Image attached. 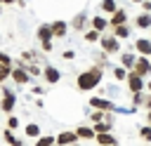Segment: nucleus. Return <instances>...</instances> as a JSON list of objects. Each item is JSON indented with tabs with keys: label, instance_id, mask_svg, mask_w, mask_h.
Listing matches in <instances>:
<instances>
[{
	"label": "nucleus",
	"instance_id": "obj_1",
	"mask_svg": "<svg viewBox=\"0 0 151 146\" xmlns=\"http://www.w3.org/2000/svg\"><path fill=\"white\" fill-rule=\"evenodd\" d=\"M101 68L99 66H92V68H87L85 73H80L78 75V80H76V85H78V89L80 92H90V89H94L99 82H101Z\"/></svg>",
	"mask_w": 151,
	"mask_h": 146
},
{
	"label": "nucleus",
	"instance_id": "obj_2",
	"mask_svg": "<svg viewBox=\"0 0 151 146\" xmlns=\"http://www.w3.org/2000/svg\"><path fill=\"white\" fill-rule=\"evenodd\" d=\"M101 47H104L106 54H113V52L120 49V42H118L116 35H101Z\"/></svg>",
	"mask_w": 151,
	"mask_h": 146
},
{
	"label": "nucleus",
	"instance_id": "obj_3",
	"mask_svg": "<svg viewBox=\"0 0 151 146\" xmlns=\"http://www.w3.org/2000/svg\"><path fill=\"white\" fill-rule=\"evenodd\" d=\"M90 106H92V108H97V111H106V113L116 111L113 101H109V99H101V97H92V99H90Z\"/></svg>",
	"mask_w": 151,
	"mask_h": 146
},
{
	"label": "nucleus",
	"instance_id": "obj_4",
	"mask_svg": "<svg viewBox=\"0 0 151 146\" xmlns=\"http://www.w3.org/2000/svg\"><path fill=\"white\" fill-rule=\"evenodd\" d=\"M14 104H17V94H14V92H9V89H5V97H2L0 111H5V113H12Z\"/></svg>",
	"mask_w": 151,
	"mask_h": 146
},
{
	"label": "nucleus",
	"instance_id": "obj_5",
	"mask_svg": "<svg viewBox=\"0 0 151 146\" xmlns=\"http://www.w3.org/2000/svg\"><path fill=\"white\" fill-rule=\"evenodd\" d=\"M76 139H78L76 130H66L57 137V146H71V144H76Z\"/></svg>",
	"mask_w": 151,
	"mask_h": 146
},
{
	"label": "nucleus",
	"instance_id": "obj_6",
	"mask_svg": "<svg viewBox=\"0 0 151 146\" xmlns=\"http://www.w3.org/2000/svg\"><path fill=\"white\" fill-rule=\"evenodd\" d=\"M12 80H14L17 85H26V82L31 80V73H28L24 66H19V68H14V71H12Z\"/></svg>",
	"mask_w": 151,
	"mask_h": 146
},
{
	"label": "nucleus",
	"instance_id": "obj_7",
	"mask_svg": "<svg viewBox=\"0 0 151 146\" xmlns=\"http://www.w3.org/2000/svg\"><path fill=\"white\" fill-rule=\"evenodd\" d=\"M132 71H134V73H139V75H142V78H144V75H149V73H151V61H149V59H146V57H139V59H137V64H134V68H132Z\"/></svg>",
	"mask_w": 151,
	"mask_h": 146
},
{
	"label": "nucleus",
	"instance_id": "obj_8",
	"mask_svg": "<svg viewBox=\"0 0 151 146\" xmlns=\"http://www.w3.org/2000/svg\"><path fill=\"white\" fill-rule=\"evenodd\" d=\"M127 85H130V92L134 94V92H142V75L139 73H134V71H130V75H127Z\"/></svg>",
	"mask_w": 151,
	"mask_h": 146
},
{
	"label": "nucleus",
	"instance_id": "obj_9",
	"mask_svg": "<svg viewBox=\"0 0 151 146\" xmlns=\"http://www.w3.org/2000/svg\"><path fill=\"white\" fill-rule=\"evenodd\" d=\"M38 38H40V42H42V45H45V42H52V38H54V33H52V26L42 24V26L38 28Z\"/></svg>",
	"mask_w": 151,
	"mask_h": 146
},
{
	"label": "nucleus",
	"instance_id": "obj_10",
	"mask_svg": "<svg viewBox=\"0 0 151 146\" xmlns=\"http://www.w3.org/2000/svg\"><path fill=\"white\" fill-rule=\"evenodd\" d=\"M125 21H127V12H125V9H116L113 16H111V26L116 28V26H123Z\"/></svg>",
	"mask_w": 151,
	"mask_h": 146
},
{
	"label": "nucleus",
	"instance_id": "obj_11",
	"mask_svg": "<svg viewBox=\"0 0 151 146\" xmlns=\"http://www.w3.org/2000/svg\"><path fill=\"white\" fill-rule=\"evenodd\" d=\"M134 47H137V52H139V54H144V57H149V54H151V40H146V38H139V40L134 42Z\"/></svg>",
	"mask_w": 151,
	"mask_h": 146
},
{
	"label": "nucleus",
	"instance_id": "obj_12",
	"mask_svg": "<svg viewBox=\"0 0 151 146\" xmlns=\"http://www.w3.org/2000/svg\"><path fill=\"white\" fill-rule=\"evenodd\" d=\"M42 73H45V80H47V82H59V80H61V73H59L54 66H47Z\"/></svg>",
	"mask_w": 151,
	"mask_h": 146
},
{
	"label": "nucleus",
	"instance_id": "obj_13",
	"mask_svg": "<svg viewBox=\"0 0 151 146\" xmlns=\"http://www.w3.org/2000/svg\"><path fill=\"white\" fill-rule=\"evenodd\" d=\"M76 134H78L80 139H94V137H97V132H94V127H85V125H80V127H76Z\"/></svg>",
	"mask_w": 151,
	"mask_h": 146
},
{
	"label": "nucleus",
	"instance_id": "obj_14",
	"mask_svg": "<svg viewBox=\"0 0 151 146\" xmlns=\"http://www.w3.org/2000/svg\"><path fill=\"white\" fill-rule=\"evenodd\" d=\"M50 26H52L54 38H64V35H66V31H68V26H66L64 21H54V24H50Z\"/></svg>",
	"mask_w": 151,
	"mask_h": 146
},
{
	"label": "nucleus",
	"instance_id": "obj_15",
	"mask_svg": "<svg viewBox=\"0 0 151 146\" xmlns=\"http://www.w3.org/2000/svg\"><path fill=\"white\" fill-rule=\"evenodd\" d=\"M134 24H137L139 28H151V14H149V12H142V14L134 19Z\"/></svg>",
	"mask_w": 151,
	"mask_h": 146
},
{
	"label": "nucleus",
	"instance_id": "obj_16",
	"mask_svg": "<svg viewBox=\"0 0 151 146\" xmlns=\"http://www.w3.org/2000/svg\"><path fill=\"white\" fill-rule=\"evenodd\" d=\"M94 139H97V144H99V146H109V144H116L113 134H109V132H104V134H97Z\"/></svg>",
	"mask_w": 151,
	"mask_h": 146
},
{
	"label": "nucleus",
	"instance_id": "obj_17",
	"mask_svg": "<svg viewBox=\"0 0 151 146\" xmlns=\"http://www.w3.org/2000/svg\"><path fill=\"white\" fill-rule=\"evenodd\" d=\"M90 24H92V28H94V31H99V33L106 28V19H104V16H92V21H90Z\"/></svg>",
	"mask_w": 151,
	"mask_h": 146
},
{
	"label": "nucleus",
	"instance_id": "obj_18",
	"mask_svg": "<svg viewBox=\"0 0 151 146\" xmlns=\"http://www.w3.org/2000/svg\"><path fill=\"white\" fill-rule=\"evenodd\" d=\"M111 130H113L111 122H94V132L97 134H104V132H111Z\"/></svg>",
	"mask_w": 151,
	"mask_h": 146
},
{
	"label": "nucleus",
	"instance_id": "obj_19",
	"mask_svg": "<svg viewBox=\"0 0 151 146\" xmlns=\"http://www.w3.org/2000/svg\"><path fill=\"white\" fill-rule=\"evenodd\" d=\"M26 134H28V137H35V139H40V125H35V122L26 125Z\"/></svg>",
	"mask_w": 151,
	"mask_h": 146
},
{
	"label": "nucleus",
	"instance_id": "obj_20",
	"mask_svg": "<svg viewBox=\"0 0 151 146\" xmlns=\"http://www.w3.org/2000/svg\"><path fill=\"white\" fill-rule=\"evenodd\" d=\"M113 35H116V38H127V35H130V28H127L125 24H123V26H116V28H113Z\"/></svg>",
	"mask_w": 151,
	"mask_h": 146
},
{
	"label": "nucleus",
	"instance_id": "obj_21",
	"mask_svg": "<svg viewBox=\"0 0 151 146\" xmlns=\"http://www.w3.org/2000/svg\"><path fill=\"white\" fill-rule=\"evenodd\" d=\"M120 61H123V66H125V68H134V64H137V59H134L132 54H123V57H120Z\"/></svg>",
	"mask_w": 151,
	"mask_h": 146
},
{
	"label": "nucleus",
	"instance_id": "obj_22",
	"mask_svg": "<svg viewBox=\"0 0 151 146\" xmlns=\"http://www.w3.org/2000/svg\"><path fill=\"white\" fill-rule=\"evenodd\" d=\"M127 75H130V73L125 71V66H116V68H113V78H116V80H125Z\"/></svg>",
	"mask_w": 151,
	"mask_h": 146
},
{
	"label": "nucleus",
	"instance_id": "obj_23",
	"mask_svg": "<svg viewBox=\"0 0 151 146\" xmlns=\"http://www.w3.org/2000/svg\"><path fill=\"white\" fill-rule=\"evenodd\" d=\"M85 40H87V42H97V40H101V33L92 28V31H87V33H85Z\"/></svg>",
	"mask_w": 151,
	"mask_h": 146
},
{
	"label": "nucleus",
	"instance_id": "obj_24",
	"mask_svg": "<svg viewBox=\"0 0 151 146\" xmlns=\"http://www.w3.org/2000/svg\"><path fill=\"white\" fill-rule=\"evenodd\" d=\"M101 9H104V12H111V14H113V12L118 9V7H116V0H101Z\"/></svg>",
	"mask_w": 151,
	"mask_h": 146
},
{
	"label": "nucleus",
	"instance_id": "obj_25",
	"mask_svg": "<svg viewBox=\"0 0 151 146\" xmlns=\"http://www.w3.org/2000/svg\"><path fill=\"white\" fill-rule=\"evenodd\" d=\"M7 78H12V68L9 64H0V80H7Z\"/></svg>",
	"mask_w": 151,
	"mask_h": 146
},
{
	"label": "nucleus",
	"instance_id": "obj_26",
	"mask_svg": "<svg viewBox=\"0 0 151 146\" xmlns=\"http://www.w3.org/2000/svg\"><path fill=\"white\" fill-rule=\"evenodd\" d=\"M54 137H40V139H35V146H54Z\"/></svg>",
	"mask_w": 151,
	"mask_h": 146
},
{
	"label": "nucleus",
	"instance_id": "obj_27",
	"mask_svg": "<svg viewBox=\"0 0 151 146\" xmlns=\"http://www.w3.org/2000/svg\"><path fill=\"white\" fill-rule=\"evenodd\" d=\"M85 21H87V16H85V14H78V16L71 21V24H73V28H78V31H80V28L85 26Z\"/></svg>",
	"mask_w": 151,
	"mask_h": 146
},
{
	"label": "nucleus",
	"instance_id": "obj_28",
	"mask_svg": "<svg viewBox=\"0 0 151 146\" xmlns=\"http://www.w3.org/2000/svg\"><path fill=\"white\" fill-rule=\"evenodd\" d=\"M5 139L12 144V146H24V141H19V139H14V134H12V130H7L5 132Z\"/></svg>",
	"mask_w": 151,
	"mask_h": 146
},
{
	"label": "nucleus",
	"instance_id": "obj_29",
	"mask_svg": "<svg viewBox=\"0 0 151 146\" xmlns=\"http://www.w3.org/2000/svg\"><path fill=\"white\" fill-rule=\"evenodd\" d=\"M104 113H106V111H94V113H90V118H92V122H101V118H104Z\"/></svg>",
	"mask_w": 151,
	"mask_h": 146
},
{
	"label": "nucleus",
	"instance_id": "obj_30",
	"mask_svg": "<svg viewBox=\"0 0 151 146\" xmlns=\"http://www.w3.org/2000/svg\"><path fill=\"white\" fill-rule=\"evenodd\" d=\"M139 134H142V139H144V141H151V127H142V130H139Z\"/></svg>",
	"mask_w": 151,
	"mask_h": 146
},
{
	"label": "nucleus",
	"instance_id": "obj_31",
	"mask_svg": "<svg viewBox=\"0 0 151 146\" xmlns=\"http://www.w3.org/2000/svg\"><path fill=\"white\" fill-rule=\"evenodd\" d=\"M17 125H19V120H17V118H14V115H12V118H9V120H7V127H9V130H14V127H17Z\"/></svg>",
	"mask_w": 151,
	"mask_h": 146
},
{
	"label": "nucleus",
	"instance_id": "obj_32",
	"mask_svg": "<svg viewBox=\"0 0 151 146\" xmlns=\"http://www.w3.org/2000/svg\"><path fill=\"white\" fill-rule=\"evenodd\" d=\"M61 57H64V59H68V61H71V59H73V57H76V52H73V49H66V52H64V54H61Z\"/></svg>",
	"mask_w": 151,
	"mask_h": 146
},
{
	"label": "nucleus",
	"instance_id": "obj_33",
	"mask_svg": "<svg viewBox=\"0 0 151 146\" xmlns=\"http://www.w3.org/2000/svg\"><path fill=\"white\" fill-rule=\"evenodd\" d=\"M142 9H144V12H151V0H144V2H142Z\"/></svg>",
	"mask_w": 151,
	"mask_h": 146
},
{
	"label": "nucleus",
	"instance_id": "obj_34",
	"mask_svg": "<svg viewBox=\"0 0 151 146\" xmlns=\"http://www.w3.org/2000/svg\"><path fill=\"white\" fill-rule=\"evenodd\" d=\"M0 64H12V61H9V57H7L5 52H0Z\"/></svg>",
	"mask_w": 151,
	"mask_h": 146
},
{
	"label": "nucleus",
	"instance_id": "obj_35",
	"mask_svg": "<svg viewBox=\"0 0 151 146\" xmlns=\"http://www.w3.org/2000/svg\"><path fill=\"white\" fill-rule=\"evenodd\" d=\"M146 108L151 111V97H146Z\"/></svg>",
	"mask_w": 151,
	"mask_h": 146
},
{
	"label": "nucleus",
	"instance_id": "obj_36",
	"mask_svg": "<svg viewBox=\"0 0 151 146\" xmlns=\"http://www.w3.org/2000/svg\"><path fill=\"white\" fill-rule=\"evenodd\" d=\"M9 2H17V0H0V5H9Z\"/></svg>",
	"mask_w": 151,
	"mask_h": 146
},
{
	"label": "nucleus",
	"instance_id": "obj_37",
	"mask_svg": "<svg viewBox=\"0 0 151 146\" xmlns=\"http://www.w3.org/2000/svg\"><path fill=\"white\" fill-rule=\"evenodd\" d=\"M149 92H151V80H149Z\"/></svg>",
	"mask_w": 151,
	"mask_h": 146
},
{
	"label": "nucleus",
	"instance_id": "obj_38",
	"mask_svg": "<svg viewBox=\"0 0 151 146\" xmlns=\"http://www.w3.org/2000/svg\"><path fill=\"white\" fill-rule=\"evenodd\" d=\"M132 2H144V0H132Z\"/></svg>",
	"mask_w": 151,
	"mask_h": 146
},
{
	"label": "nucleus",
	"instance_id": "obj_39",
	"mask_svg": "<svg viewBox=\"0 0 151 146\" xmlns=\"http://www.w3.org/2000/svg\"><path fill=\"white\" fill-rule=\"evenodd\" d=\"M149 122H151V111H149Z\"/></svg>",
	"mask_w": 151,
	"mask_h": 146
},
{
	"label": "nucleus",
	"instance_id": "obj_40",
	"mask_svg": "<svg viewBox=\"0 0 151 146\" xmlns=\"http://www.w3.org/2000/svg\"><path fill=\"white\" fill-rule=\"evenodd\" d=\"M109 146H118V144H109Z\"/></svg>",
	"mask_w": 151,
	"mask_h": 146
},
{
	"label": "nucleus",
	"instance_id": "obj_41",
	"mask_svg": "<svg viewBox=\"0 0 151 146\" xmlns=\"http://www.w3.org/2000/svg\"><path fill=\"white\" fill-rule=\"evenodd\" d=\"M0 16H2V9H0Z\"/></svg>",
	"mask_w": 151,
	"mask_h": 146
}]
</instances>
